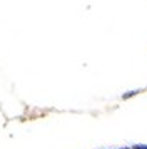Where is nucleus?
Masks as SVG:
<instances>
[{
  "instance_id": "nucleus-1",
  "label": "nucleus",
  "mask_w": 147,
  "mask_h": 149,
  "mask_svg": "<svg viewBox=\"0 0 147 149\" xmlns=\"http://www.w3.org/2000/svg\"><path fill=\"white\" fill-rule=\"evenodd\" d=\"M134 149H147V146H134Z\"/></svg>"
}]
</instances>
